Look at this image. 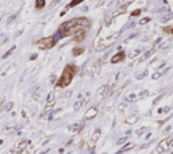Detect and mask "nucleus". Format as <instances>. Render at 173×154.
Returning <instances> with one entry per match:
<instances>
[{
  "label": "nucleus",
  "instance_id": "obj_14",
  "mask_svg": "<svg viewBox=\"0 0 173 154\" xmlns=\"http://www.w3.org/2000/svg\"><path fill=\"white\" fill-rule=\"evenodd\" d=\"M81 127H83V123H76V124H73L72 126V130H74V131H79Z\"/></svg>",
  "mask_w": 173,
  "mask_h": 154
},
{
  "label": "nucleus",
  "instance_id": "obj_25",
  "mask_svg": "<svg viewBox=\"0 0 173 154\" xmlns=\"http://www.w3.org/2000/svg\"><path fill=\"white\" fill-rule=\"evenodd\" d=\"M37 7H38V8L43 7V2H42V0H38V2H37Z\"/></svg>",
  "mask_w": 173,
  "mask_h": 154
},
{
  "label": "nucleus",
  "instance_id": "obj_3",
  "mask_svg": "<svg viewBox=\"0 0 173 154\" xmlns=\"http://www.w3.org/2000/svg\"><path fill=\"white\" fill-rule=\"evenodd\" d=\"M96 115H97V107H91L85 114V119H92Z\"/></svg>",
  "mask_w": 173,
  "mask_h": 154
},
{
  "label": "nucleus",
  "instance_id": "obj_5",
  "mask_svg": "<svg viewBox=\"0 0 173 154\" xmlns=\"http://www.w3.org/2000/svg\"><path fill=\"white\" fill-rule=\"evenodd\" d=\"M79 26H83V27H89L91 23H89V21L85 18H80L79 19Z\"/></svg>",
  "mask_w": 173,
  "mask_h": 154
},
{
  "label": "nucleus",
  "instance_id": "obj_22",
  "mask_svg": "<svg viewBox=\"0 0 173 154\" xmlns=\"http://www.w3.org/2000/svg\"><path fill=\"white\" fill-rule=\"evenodd\" d=\"M14 50H15V47H11V49H9V50L7 51V53H6L4 55H3V58H6V57H8V55H9V54H11V53H12V51H14Z\"/></svg>",
  "mask_w": 173,
  "mask_h": 154
},
{
  "label": "nucleus",
  "instance_id": "obj_2",
  "mask_svg": "<svg viewBox=\"0 0 173 154\" xmlns=\"http://www.w3.org/2000/svg\"><path fill=\"white\" fill-rule=\"evenodd\" d=\"M169 149V141H168V138L166 139H162L161 142L158 143V146H157V153H165L166 150Z\"/></svg>",
  "mask_w": 173,
  "mask_h": 154
},
{
  "label": "nucleus",
  "instance_id": "obj_16",
  "mask_svg": "<svg viewBox=\"0 0 173 154\" xmlns=\"http://www.w3.org/2000/svg\"><path fill=\"white\" fill-rule=\"evenodd\" d=\"M152 53H153V50H149V51H148V53H145V55H143V57L141 58V61H145V60H146V58H149V57H150V55H152Z\"/></svg>",
  "mask_w": 173,
  "mask_h": 154
},
{
  "label": "nucleus",
  "instance_id": "obj_29",
  "mask_svg": "<svg viewBox=\"0 0 173 154\" xmlns=\"http://www.w3.org/2000/svg\"><path fill=\"white\" fill-rule=\"evenodd\" d=\"M146 74H148V70H145V72H143V73L141 74V76H138V78H139V80H141V78H143V77L146 76Z\"/></svg>",
  "mask_w": 173,
  "mask_h": 154
},
{
  "label": "nucleus",
  "instance_id": "obj_7",
  "mask_svg": "<svg viewBox=\"0 0 173 154\" xmlns=\"http://www.w3.org/2000/svg\"><path fill=\"white\" fill-rule=\"evenodd\" d=\"M106 91H108V87L107 85H103L102 88H100L99 91H97V93L100 95V96H107V93H106Z\"/></svg>",
  "mask_w": 173,
  "mask_h": 154
},
{
  "label": "nucleus",
  "instance_id": "obj_1",
  "mask_svg": "<svg viewBox=\"0 0 173 154\" xmlns=\"http://www.w3.org/2000/svg\"><path fill=\"white\" fill-rule=\"evenodd\" d=\"M72 76H73V74L69 73L68 70L64 72V76H62V78H61L60 83H58V85H60V87H65V85H68L70 83V80H72Z\"/></svg>",
  "mask_w": 173,
  "mask_h": 154
},
{
  "label": "nucleus",
  "instance_id": "obj_17",
  "mask_svg": "<svg viewBox=\"0 0 173 154\" xmlns=\"http://www.w3.org/2000/svg\"><path fill=\"white\" fill-rule=\"evenodd\" d=\"M169 45H171V43H169V41H165L164 43H161L158 47H160V49H166V47H169Z\"/></svg>",
  "mask_w": 173,
  "mask_h": 154
},
{
  "label": "nucleus",
  "instance_id": "obj_15",
  "mask_svg": "<svg viewBox=\"0 0 173 154\" xmlns=\"http://www.w3.org/2000/svg\"><path fill=\"white\" fill-rule=\"evenodd\" d=\"M126 107H127V101H122V103L119 104V111H125L126 110Z\"/></svg>",
  "mask_w": 173,
  "mask_h": 154
},
{
  "label": "nucleus",
  "instance_id": "obj_18",
  "mask_svg": "<svg viewBox=\"0 0 173 154\" xmlns=\"http://www.w3.org/2000/svg\"><path fill=\"white\" fill-rule=\"evenodd\" d=\"M83 106V101H77V103H74V111H77V110H80V107Z\"/></svg>",
  "mask_w": 173,
  "mask_h": 154
},
{
  "label": "nucleus",
  "instance_id": "obj_6",
  "mask_svg": "<svg viewBox=\"0 0 173 154\" xmlns=\"http://www.w3.org/2000/svg\"><path fill=\"white\" fill-rule=\"evenodd\" d=\"M123 58H125V54H123V53H119V54L114 55L112 60H111V62H114V64H115V62H118V61H122Z\"/></svg>",
  "mask_w": 173,
  "mask_h": 154
},
{
  "label": "nucleus",
  "instance_id": "obj_19",
  "mask_svg": "<svg viewBox=\"0 0 173 154\" xmlns=\"http://www.w3.org/2000/svg\"><path fill=\"white\" fill-rule=\"evenodd\" d=\"M131 147H133V145H131V143H130V145H126L125 147H123V149L122 150H119V153H123V152H126V150H129V149H131Z\"/></svg>",
  "mask_w": 173,
  "mask_h": 154
},
{
  "label": "nucleus",
  "instance_id": "obj_21",
  "mask_svg": "<svg viewBox=\"0 0 173 154\" xmlns=\"http://www.w3.org/2000/svg\"><path fill=\"white\" fill-rule=\"evenodd\" d=\"M12 107H14V103H7V106H6V111H11Z\"/></svg>",
  "mask_w": 173,
  "mask_h": 154
},
{
  "label": "nucleus",
  "instance_id": "obj_13",
  "mask_svg": "<svg viewBox=\"0 0 173 154\" xmlns=\"http://www.w3.org/2000/svg\"><path fill=\"white\" fill-rule=\"evenodd\" d=\"M135 100H137V96L134 93H130L129 96L126 97V101H135Z\"/></svg>",
  "mask_w": 173,
  "mask_h": 154
},
{
  "label": "nucleus",
  "instance_id": "obj_12",
  "mask_svg": "<svg viewBox=\"0 0 173 154\" xmlns=\"http://www.w3.org/2000/svg\"><path fill=\"white\" fill-rule=\"evenodd\" d=\"M99 137H100V130L97 129V130H95V133L92 135V142H96V141L99 139Z\"/></svg>",
  "mask_w": 173,
  "mask_h": 154
},
{
  "label": "nucleus",
  "instance_id": "obj_10",
  "mask_svg": "<svg viewBox=\"0 0 173 154\" xmlns=\"http://www.w3.org/2000/svg\"><path fill=\"white\" fill-rule=\"evenodd\" d=\"M46 101H47V106H50V104H53V101H54V93H53V92H50V93L47 95Z\"/></svg>",
  "mask_w": 173,
  "mask_h": 154
},
{
  "label": "nucleus",
  "instance_id": "obj_28",
  "mask_svg": "<svg viewBox=\"0 0 173 154\" xmlns=\"http://www.w3.org/2000/svg\"><path fill=\"white\" fill-rule=\"evenodd\" d=\"M168 141H169V147H172V146H173V135H172V137H169Z\"/></svg>",
  "mask_w": 173,
  "mask_h": 154
},
{
  "label": "nucleus",
  "instance_id": "obj_30",
  "mask_svg": "<svg viewBox=\"0 0 173 154\" xmlns=\"http://www.w3.org/2000/svg\"><path fill=\"white\" fill-rule=\"evenodd\" d=\"M143 133H145V129H141V130L137 131V134H139V135H141V134H143Z\"/></svg>",
  "mask_w": 173,
  "mask_h": 154
},
{
  "label": "nucleus",
  "instance_id": "obj_4",
  "mask_svg": "<svg viewBox=\"0 0 173 154\" xmlns=\"http://www.w3.org/2000/svg\"><path fill=\"white\" fill-rule=\"evenodd\" d=\"M138 119H139L138 115H131V116H129V118L126 119V123H127V124H134V123L138 122Z\"/></svg>",
  "mask_w": 173,
  "mask_h": 154
},
{
  "label": "nucleus",
  "instance_id": "obj_27",
  "mask_svg": "<svg viewBox=\"0 0 173 154\" xmlns=\"http://www.w3.org/2000/svg\"><path fill=\"white\" fill-rule=\"evenodd\" d=\"M138 53H141V49H137V50H135V51H134V53H133L131 55H130V57H135V55H137V54H138Z\"/></svg>",
  "mask_w": 173,
  "mask_h": 154
},
{
  "label": "nucleus",
  "instance_id": "obj_23",
  "mask_svg": "<svg viewBox=\"0 0 173 154\" xmlns=\"http://www.w3.org/2000/svg\"><path fill=\"white\" fill-rule=\"evenodd\" d=\"M149 21H150L149 18H143V19H141V22H139V23H141V24H145V23H148Z\"/></svg>",
  "mask_w": 173,
  "mask_h": 154
},
{
  "label": "nucleus",
  "instance_id": "obj_26",
  "mask_svg": "<svg viewBox=\"0 0 173 154\" xmlns=\"http://www.w3.org/2000/svg\"><path fill=\"white\" fill-rule=\"evenodd\" d=\"M126 141H127V138H126V137H125V138H120V139L118 141V145H122V143H125Z\"/></svg>",
  "mask_w": 173,
  "mask_h": 154
},
{
  "label": "nucleus",
  "instance_id": "obj_31",
  "mask_svg": "<svg viewBox=\"0 0 173 154\" xmlns=\"http://www.w3.org/2000/svg\"><path fill=\"white\" fill-rule=\"evenodd\" d=\"M70 96H72V92H70V91H68V92L65 93V97H70Z\"/></svg>",
  "mask_w": 173,
  "mask_h": 154
},
{
  "label": "nucleus",
  "instance_id": "obj_11",
  "mask_svg": "<svg viewBox=\"0 0 173 154\" xmlns=\"http://www.w3.org/2000/svg\"><path fill=\"white\" fill-rule=\"evenodd\" d=\"M172 14H171V12H169V14H165V15H161V18H160V21H161V22H168L169 21V19H171L172 18Z\"/></svg>",
  "mask_w": 173,
  "mask_h": 154
},
{
  "label": "nucleus",
  "instance_id": "obj_9",
  "mask_svg": "<svg viewBox=\"0 0 173 154\" xmlns=\"http://www.w3.org/2000/svg\"><path fill=\"white\" fill-rule=\"evenodd\" d=\"M99 72H100V65L97 64H95L93 66H92V74H95V76H96V74H99Z\"/></svg>",
  "mask_w": 173,
  "mask_h": 154
},
{
  "label": "nucleus",
  "instance_id": "obj_8",
  "mask_svg": "<svg viewBox=\"0 0 173 154\" xmlns=\"http://www.w3.org/2000/svg\"><path fill=\"white\" fill-rule=\"evenodd\" d=\"M27 145H28V142H27V141H23V142H21V143H19V145H18V150H16V152H18V153H21L22 150H23V149H24V147L27 146Z\"/></svg>",
  "mask_w": 173,
  "mask_h": 154
},
{
  "label": "nucleus",
  "instance_id": "obj_20",
  "mask_svg": "<svg viewBox=\"0 0 173 154\" xmlns=\"http://www.w3.org/2000/svg\"><path fill=\"white\" fill-rule=\"evenodd\" d=\"M161 76H162V72H157V73L153 74V78H154V80H157V78H160Z\"/></svg>",
  "mask_w": 173,
  "mask_h": 154
},
{
  "label": "nucleus",
  "instance_id": "obj_24",
  "mask_svg": "<svg viewBox=\"0 0 173 154\" xmlns=\"http://www.w3.org/2000/svg\"><path fill=\"white\" fill-rule=\"evenodd\" d=\"M148 91H143V92L142 93H139V97H141V99H143V97H145V96H148Z\"/></svg>",
  "mask_w": 173,
  "mask_h": 154
}]
</instances>
